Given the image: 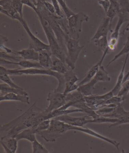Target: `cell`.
I'll use <instances>...</instances> for the list:
<instances>
[{
    "instance_id": "1",
    "label": "cell",
    "mask_w": 129,
    "mask_h": 153,
    "mask_svg": "<svg viewBox=\"0 0 129 153\" xmlns=\"http://www.w3.org/2000/svg\"><path fill=\"white\" fill-rule=\"evenodd\" d=\"M34 103L24 113L11 121L1 125L0 131L7 132L8 137H15L19 132L27 128H35L44 120L48 119V113L37 106Z\"/></svg>"
},
{
    "instance_id": "2",
    "label": "cell",
    "mask_w": 129,
    "mask_h": 153,
    "mask_svg": "<svg viewBox=\"0 0 129 153\" xmlns=\"http://www.w3.org/2000/svg\"><path fill=\"white\" fill-rule=\"evenodd\" d=\"M36 14L38 16L46 38L48 41V45H50L52 55L65 62L66 55L60 46L51 25L48 20V16L51 13L45 7L37 10Z\"/></svg>"
},
{
    "instance_id": "3",
    "label": "cell",
    "mask_w": 129,
    "mask_h": 153,
    "mask_svg": "<svg viewBox=\"0 0 129 153\" xmlns=\"http://www.w3.org/2000/svg\"><path fill=\"white\" fill-rule=\"evenodd\" d=\"M9 75L13 76L21 75H46L54 76L58 81V86L55 91L63 93L65 88L64 75L49 69L45 68H25V69H7Z\"/></svg>"
},
{
    "instance_id": "4",
    "label": "cell",
    "mask_w": 129,
    "mask_h": 153,
    "mask_svg": "<svg viewBox=\"0 0 129 153\" xmlns=\"http://www.w3.org/2000/svg\"><path fill=\"white\" fill-rule=\"evenodd\" d=\"M68 124L56 119H51L49 128L43 131L40 132L38 134L47 142L54 143L56 139L61 137L68 131Z\"/></svg>"
},
{
    "instance_id": "5",
    "label": "cell",
    "mask_w": 129,
    "mask_h": 153,
    "mask_svg": "<svg viewBox=\"0 0 129 153\" xmlns=\"http://www.w3.org/2000/svg\"><path fill=\"white\" fill-rule=\"evenodd\" d=\"M67 54L65 62L69 68L74 70L76 62L84 46L80 45L79 40L71 38L68 36L66 38Z\"/></svg>"
},
{
    "instance_id": "6",
    "label": "cell",
    "mask_w": 129,
    "mask_h": 153,
    "mask_svg": "<svg viewBox=\"0 0 129 153\" xmlns=\"http://www.w3.org/2000/svg\"><path fill=\"white\" fill-rule=\"evenodd\" d=\"M89 20V16L83 12L75 13L68 19L69 33L68 36L71 38L78 40L82 32V24Z\"/></svg>"
},
{
    "instance_id": "7",
    "label": "cell",
    "mask_w": 129,
    "mask_h": 153,
    "mask_svg": "<svg viewBox=\"0 0 129 153\" xmlns=\"http://www.w3.org/2000/svg\"><path fill=\"white\" fill-rule=\"evenodd\" d=\"M20 22L23 26V28H24L25 31L26 32L27 35H28L29 40V48L34 49V50L38 52L41 51L43 50L51 51L50 45L45 43L32 33V30H30V28L28 27V25L26 21L24 20V19H22Z\"/></svg>"
},
{
    "instance_id": "8",
    "label": "cell",
    "mask_w": 129,
    "mask_h": 153,
    "mask_svg": "<svg viewBox=\"0 0 129 153\" xmlns=\"http://www.w3.org/2000/svg\"><path fill=\"white\" fill-rule=\"evenodd\" d=\"M47 100L50 102L48 107L45 110L47 113L58 110L66 103V97L64 93L55 90L48 93Z\"/></svg>"
},
{
    "instance_id": "9",
    "label": "cell",
    "mask_w": 129,
    "mask_h": 153,
    "mask_svg": "<svg viewBox=\"0 0 129 153\" xmlns=\"http://www.w3.org/2000/svg\"><path fill=\"white\" fill-rule=\"evenodd\" d=\"M68 130H76L80 131L83 133H86L87 134L91 135L92 137H95L96 138H99L100 140H103L104 142H107L108 143H110L111 145H113L114 146H115L116 148L118 150H119V146L120 145L119 143H118L116 140H111L110 138L104 137L102 135L100 134L99 133L96 132L91 130L89 128H87V127H83L74 126H72V125H68Z\"/></svg>"
},
{
    "instance_id": "10",
    "label": "cell",
    "mask_w": 129,
    "mask_h": 153,
    "mask_svg": "<svg viewBox=\"0 0 129 153\" xmlns=\"http://www.w3.org/2000/svg\"><path fill=\"white\" fill-rule=\"evenodd\" d=\"M88 118H89L88 115L85 116L75 117L67 114L57 117L54 119L60 120L68 125L74 126L84 127L88 123H91V119H88Z\"/></svg>"
},
{
    "instance_id": "11",
    "label": "cell",
    "mask_w": 129,
    "mask_h": 153,
    "mask_svg": "<svg viewBox=\"0 0 129 153\" xmlns=\"http://www.w3.org/2000/svg\"><path fill=\"white\" fill-rule=\"evenodd\" d=\"M64 81H65V88L63 93L65 96L72 92L77 90L79 85L76 83L79 79L78 76L73 72V70L70 69L68 72L64 74Z\"/></svg>"
},
{
    "instance_id": "12",
    "label": "cell",
    "mask_w": 129,
    "mask_h": 153,
    "mask_svg": "<svg viewBox=\"0 0 129 153\" xmlns=\"http://www.w3.org/2000/svg\"><path fill=\"white\" fill-rule=\"evenodd\" d=\"M128 20L124 17L122 16H118V20L116 27L114 32H112L111 38L108 41V46L109 51H114L116 49L118 43V40L119 38V30L122 26L123 23Z\"/></svg>"
},
{
    "instance_id": "13",
    "label": "cell",
    "mask_w": 129,
    "mask_h": 153,
    "mask_svg": "<svg viewBox=\"0 0 129 153\" xmlns=\"http://www.w3.org/2000/svg\"><path fill=\"white\" fill-rule=\"evenodd\" d=\"M109 48H108L105 51L103 52V56L101 57L100 60H99V62H98L97 63L95 64V65H93L92 67H91V68L88 71V72L85 75L83 80H82L80 83L78 84L79 86L89 82L95 77L96 73H97L98 71L99 70V68L103 65V62L104 60V58L106 56V55L108 54V53L109 52Z\"/></svg>"
},
{
    "instance_id": "14",
    "label": "cell",
    "mask_w": 129,
    "mask_h": 153,
    "mask_svg": "<svg viewBox=\"0 0 129 153\" xmlns=\"http://www.w3.org/2000/svg\"><path fill=\"white\" fill-rule=\"evenodd\" d=\"M111 22L109 18L106 17L103 19L98 28L94 36L90 39L91 41L99 39L101 37L108 36V33L111 30Z\"/></svg>"
},
{
    "instance_id": "15",
    "label": "cell",
    "mask_w": 129,
    "mask_h": 153,
    "mask_svg": "<svg viewBox=\"0 0 129 153\" xmlns=\"http://www.w3.org/2000/svg\"><path fill=\"white\" fill-rule=\"evenodd\" d=\"M0 143L6 153H15L16 152L18 148V140L15 137H8L6 135L1 138Z\"/></svg>"
},
{
    "instance_id": "16",
    "label": "cell",
    "mask_w": 129,
    "mask_h": 153,
    "mask_svg": "<svg viewBox=\"0 0 129 153\" xmlns=\"http://www.w3.org/2000/svg\"><path fill=\"white\" fill-rule=\"evenodd\" d=\"M1 65L7 64V65H19L24 68H44L42 65H40L38 62H32V60H20L19 62H12L10 60H6L4 59L1 58L0 60Z\"/></svg>"
},
{
    "instance_id": "17",
    "label": "cell",
    "mask_w": 129,
    "mask_h": 153,
    "mask_svg": "<svg viewBox=\"0 0 129 153\" xmlns=\"http://www.w3.org/2000/svg\"><path fill=\"white\" fill-rule=\"evenodd\" d=\"M52 55L51 51L42 50L39 52L38 62L43 68L51 70L53 65Z\"/></svg>"
},
{
    "instance_id": "18",
    "label": "cell",
    "mask_w": 129,
    "mask_h": 153,
    "mask_svg": "<svg viewBox=\"0 0 129 153\" xmlns=\"http://www.w3.org/2000/svg\"><path fill=\"white\" fill-rule=\"evenodd\" d=\"M13 53L16 54L22 58L23 59L27 60H33L38 62L39 58V52L34 49L28 48L20 51H14Z\"/></svg>"
},
{
    "instance_id": "19",
    "label": "cell",
    "mask_w": 129,
    "mask_h": 153,
    "mask_svg": "<svg viewBox=\"0 0 129 153\" xmlns=\"http://www.w3.org/2000/svg\"><path fill=\"white\" fill-rule=\"evenodd\" d=\"M4 101H17L29 104V98L28 95H21L14 93H9L0 97V102Z\"/></svg>"
},
{
    "instance_id": "20",
    "label": "cell",
    "mask_w": 129,
    "mask_h": 153,
    "mask_svg": "<svg viewBox=\"0 0 129 153\" xmlns=\"http://www.w3.org/2000/svg\"><path fill=\"white\" fill-rule=\"evenodd\" d=\"M37 131L35 128H27L19 132L15 136V137L18 140H26L32 143L37 140Z\"/></svg>"
},
{
    "instance_id": "21",
    "label": "cell",
    "mask_w": 129,
    "mask_h": 153,
    "mask_svg": "<svg viewBox=\"0 0 129 153\" xmlns=\"http://www.w3.org/2000/svg\"><path fill=\"white\" fill-rule=\"evenodd\" d=\"M52 59L53 65L51 70L63 75L69 70V67H68L65 62H63L61 59L53 55Z\"/></svg>"
},
{
    "instance_id": "22",
    "label": "cell",
    "mask_w": 129,
    "mask_h": 153,
    "mask_svg": "<svg viewBox=\"0 0 129 153\" xmlns=\"http://www.w3.org/2000/svg\"><path fill=\"white\" fill-rule=\"evenodd\" d=\"M129 57V54H126V58L125 60L124 63L123 65L122 68L121 70V72L119 73V76H118V79L117 81L116 85L114 86V87L112 90H111V92H113L114 96L118 95V94L119 93V92L121 90L122 87V84H123V80L124 78V73L125 71V67H126V64L127 62L128 59Z\"/></svg>"
},
{
    "instance_id": "23",
    "label": "cell",
    "mask_w": 129,
    "mask_h": 153,
    "mask_svg": "<svg viewBox=\"0 0 129 153\" xmlns=\"http://www.w3.org/2000/svg\"><path fill=\"white\" fill-rule=\"evenodd\" d=\"M0 91L1 94L0 97L9 93H14L21 95H28V94L26 91H25L23 88H16L10 86L6 83L1 84H0Z\"/></svg>"
},
{
    "instance_id": "24",
    "label": "cell",
    "mask_w": 129,
    "mask_h": 153,
    "mask_svg": "<svg viewBox=\"0 0 129 153\" xmlns=\"http://www.w3.org/2000/svg\"><path fill=\"white\" fill-rule=\"evenodd\" d=\"M97 83L93 78L90 81L83 85L79 86L77 90L80 92L84 97H88L92 95L93 91L95 89V85Z\"/></svg>"
},
{
    "instance_id": "25",
    "label": "cell",
    "mask_w": 129,
    "mask_h": 153,
    "mask_svg": "<svg viewBox=\"0 0 129 153\" xmlns=\"http://www.w3.org/2000/svg\"><path fill=\"white\" fill-rule=\"evenodd\" d=\"M110 6L106 13V16L109 18L111 22L116 16H118L119 12V4L118 0H109Z\"/></svg>"
},
{
    "instance_id": "26",
    "label": "cell",
    "mask_w": 129,
    "mask_h": 153,
    "mask_svg": "<svg viewBox=\"0 0 129 153\" xmlns=\"http://www.w3.org/2000/svg\"><path fill=\"white\" fill-rule=\"evenodd\" d=\"M9 76L10 75H9L7 73V68H5L2 65H1V68H0V79L1 80L3 81L4 83L14 88H21V87L17 85L16 84H15L11 79Z\"/></svg>"
},
{
    "instance_id": "27",
    "label": "cell",
    "mask_w": 129,
    "mask_h": 153,
    "mask_svg": "<svg viewBox=\"0 0 129 153\" xmlns=\"http://www.w3.org/2000/svg\"><path fill=\"white\" fill-rule=\"evenodd\" d=\"M93 79L97 83L99 82H109L111 80V77L103 65L100 67Z\"/></svg>"
},
{
    "instance_id": "28",
    "label": "cell",
    "mask_w": 129,
    "mask_h": 153,
    "mask_svg": "<svg viewBox=\"0 0 129 153\" xmlns=\"http://www.w3.org/2000/svg\"><path fill=\"white\" fill-rule=\"evenodd\" d=\"M95 45L97 47V51H105L108 48V36L101 37L99 39L95 40L93 41Z\"/></svg>"
},
{
    "instance_id": "29",
    "label": "cell",
    "mask_w": 129,
    "mask_h": 153,
    "mask_svg": "<svg viewBox=\"0 0 129 153\" xmlns=\"http://www.w3.org/2000/svg\"><path fill=\"white\" fill-rule=\"evenodd\" d=\"M32 146L33 153H50L48 150L42 143H40L37 140L32 143Z\"/></svg>"
},
{
    "instance_id": "30",
    "label": "cell",
    "mask_w": 129,
    "mask_h": 153,
    "mask_svg": "<svg viewBox=\"0 0 129 153\" xmlns=\"http://www.w3.org/2000/svg\"><path fill=\"white\" fill-rule=\"evenodd\" d=\"M129 54V33L128 37L127 40V42H126L124 46L122 49L117 55L114 56L113 59L111 60V62H109V63H108L107 67L110 65L111 63H112L113 62H115L117 59H118V58L120 57L121 56L125 55V54Z\"/></svg>"
},
{
    "instance_id": "31",
    "label": "cell",
    "mask_w": 129,
    "mask_h": 153,
    "mask_svg": "<svg viewBox=\"0 0 129 153\" xmlns=\"http://www.w3.org/2000/svg\"><path fill=\"white\" fill-rule=\"evenodd\" d=\"M119 121L118 119L111 118L108 117L100 116L97 118L91 119V123H96V124H101V123H111L114 124Z\"/></svg>"
},
{
    "instance_id": "32",
    "label": "cell",
    "mask_w": 129,
    "mask_h": 153,
    "mask_svg": "<svg viewBox=\"0 0 129 153\" xmlns=\"http://www.w3.org/2000/svg\"><path fill=\"white\" fill-rule=\"evenodd\" d=\"M58 2L60 4V6L61 7V8L63 10V12L66 15L67 18L69 19L70 17L72 15H74L75 13L72 11L68 7L65 1L64 0H57Z\"/></svg>"
},
{
    "instance_id": "33",
    "label": "cell",
    "mask_w": 129,
    "mask_h": 153,
    "mask_svg": "<svg viewBox=\"0 0 129 153\" xmlns=\"http://www.w3.org/2000/svg\"><path fill=\"white\" fill-rule=\"evenodd\" d=\"M51 122V119H47V120H44L43 121H42L41 123H40L35 128V130L37 131V134H38L40 132L43 131L48 129L50 127Z\"/></svg>"
},
{
    "instance_id": "34",
    "label": "cell",
    "mask_w": 129,
    "mask_h": 153,
    "mask_svg": "<svg viewBox=\"0 0 129 153\" xmlns=\"http://www.w3.org/2000/svg\"><path fill=\"white\" fill-rule=\"evenodd\" d=\"M12 5L15 10L23 18V6L24 4L22 2V0H12Z\"/></svg>"
},
{
    "instance_id": "35",
    "label": "cell",
    "mask_w": 129,
    "mask_h": 153,
    "mask_svg": "<svg viewBox=\"0 0 129 153\" xmlns=\"http://www.w3.org/2000/svg\"><path fill=\"white\" fill-rule=\"evenodd\" d=\"M51 3L53 5L54 7L55 8V11H56V14L61 18H64L66 17V15L64 14V13H63L62 10L61 8V6L60 4L58 2L57 0H51Z\"/></svg>"
},
{
    "instance_id": "36",
    "label": "cell",
    "mask_w": 129,
    "mask_h": 153,
    "mask_svg": "<svg viewBox=\"0 0 129 153\" xmlns=\"http://www.w3.org/2000/svg\"><path fill=\"white\" fill-rule=\"evenodd\" d=\"M129 92V80H127L122 84V87L121 88L120 91L118 94V96L120 97H125L127 95Z\"/></svg>"
},
{
    "instance_id": "37",
    "label": "cell",
    "mask_w": 129,
    "mask_h": 153,
    "mask_svg": "<svg viewBox=\"0 0 129 153\" xmlns=\"http://www.w3.org/2000/svg\"><path fill=\"white\" fill-rule=\"evenodd\" d=\"M1 8L7 10L13 8L12 0H1L0 1Z\"/></svg>"
},
{
    "instance_id": "38",
    "label": "cell",
    "mask_w": 129,
    "mask_h": 153,
    "mask_svg": "<svg viewBox=\"0 0 129 153\" xmlns=\"http://www.w3.org/2000/svg\"><path fill=\"white\" fill-rule=\"evenodd\" d=\"M127 123H129V112L127 115L125 116L122 117V118L119 119V121L116 123H114V124H111L109 127H112L117 126L118 125L123 124H127Z\"/></svg>"
},
{
    "instance_id": "39",
    "label": "cell",
    "mask_w": 129,
    "mask_h": 153,
    "mask_svg": "<svg viewBox=\"0 0 129 153\" xmlns=\"http://www.w3.org/2000/svg\"><path fill=\"white\" fill-rule=\"evenodd\" d=\"M97 1L99 5L102 6L106 13L110 6V2L109 0H97Z\"/></svg>"
},
{
    "instance_id": "40",
    "label": "cell",
    "mask_w": 129,
    "mask_h": 153,
    "mask_svg": "<svg viewBox=\"0 0 129 153\" xmlns=\"http://www.w3.org/2000/svg\"><path fill=\"white\" fill-rule=\"evenodd\" d=\"M43 3L45 4V6L46 8L53 14H56V11H55V8L54 7L53 4L51 3L50 2L46 1V0L45 1H43Z\"/></svg>"
},
{
    "instance_id": "41",
    "label": "cell",
    "mask_w": 129,
    "mask_h": 153,
    "mask_svg": "<svg viewBox=\"0 0 129 153\" xmlns=\"http://www.w3.org/2000/svg\"><path fill=\"white\" fill-rule=\"evenodd\" d=\"M8 38L6 37L1 36V45H4V44L8 41Z\"/></svg>"
},
{
    "instance_id": "42",
    "label": "cell",
    "mask_w": 129,
    "mask_h": 153,
    "mask_svg": "<svg viewBox=\"0 0 129 153\" xmlns=\"http://www.w3.org/2000/svg\"><path fill=\"white\" fill-rule=\"evenodd\" d=\"M129 27V21H128V23L127 25H126V27H125V28L124 30H123V33H124L126 31V30H127L128 28Z\"/></svg>"
},
{
    "instance_id": "43",
    "label": "cell",
    "mask_w": 129,
    "mask_h": 153,
    "mask_svg": "<svg viewBox=\"0 0 129 153\" xmlns=\"http://www.w3.org/2000/svg\"></svg>"
}]
</instances>
